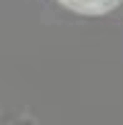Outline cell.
Masks as SVG:
<instances>
[{
    "label": "cell",
    "instance_id": "6da1fadb",
    "mask_svg": "<svg viewBox=\"0 0 123 125\" xmlns=\"http://www.w3.org/2000/svg\"><path fill=\"white\" fill-rule=\"evenodd\" d=\"M58 3L75 10V13H83V15H103L108 10L118 8L123 0H58Z\"/></svg>",
    "mask_w": 123,
    "mask_h": 125
}]
</instances>
